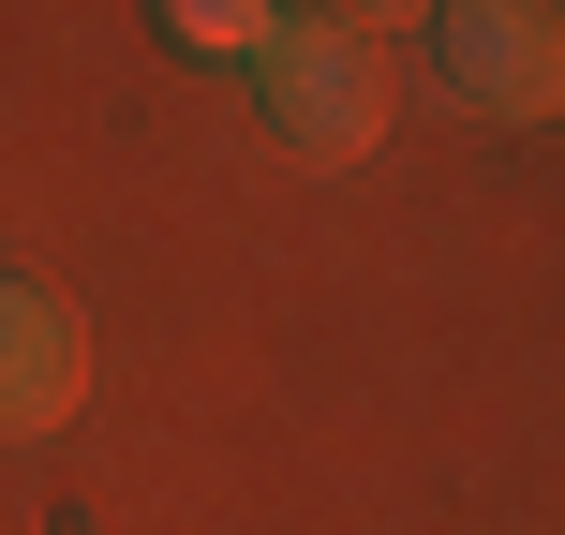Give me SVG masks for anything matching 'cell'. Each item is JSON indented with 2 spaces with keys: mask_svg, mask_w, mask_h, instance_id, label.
Returning a JSON list of instances; mask_svg holds the SVG:
<instances>
[{
  "mask_svg": "<svg viewBox=\"0 0 565 535\" xmlns=\"http://www.w3.org/2000/svg\"><path fill=\"white\" fill-rule=\"evenodd\" d=\"M551 75H565L551 0H447V105H477V119H551Z\"/></svg>",
  "mask_w": 565,
  "mask_h": 535,
  "instance_id": "7a4b0ae2",
  "label": "cell"
},
{
  "mask_svg": "<svg viewBox=\"0 0 565 535\" xmlns=\"http://www.w3.org/2000/svg\"><path fill=\"white\" fill-rule=\"evenodd\" d=\"M268 135L298 149V164H358V149L387 135V60H372L358 30H328V15L268 30Z\"/></svg>",
  "mask_w": 565,
  "mask_h": 535,
  "instance_id": "6da1fadb",
  "label": "cell"
},
{
  "mask_svg": "<svg viewBox=\"0 0 565 535\" xmlns=\"http://www.w3.org/2000/svg\"><path fill=\"white\" fill-rule=\"evenodd\" d=\"M179 45H268V0H164Z\"/></svg>",
  "mask_w": 565,
  "mask_h": 535,
  "instance_id": "277c9868",
  "label": "cell"
},
{
  "mask_svg": "<svg viewBox=\"0 0 565 535\" xmlns=\"http://www.w3.org/2000/svg\"><path fill=\"white\" fill-rule=\"evenodd\" d=\"M312 15H328V30H358V45H372V30H417L431 0H312Z\"/></svg>",
  "mask_w": 565,
  "mask_h": 535,
  "instance_id": "5b68a950",
  "label": "cell"
},
{
  "mask_svg": "<svg viewBox=\"0 0 565 535\" xmlns=\"http://www.w3.org/2000/svg\"><path fill=\"white\" fill-rule=\"evenodd\" d=\"M89 387V342L60 298H30V282H0V431H60Z\"/></svg>",
  "mask_w": 565,
  "mask_h": 535,
  "instance_id": "3957f363",
  "label": "cell"
}]
</instances>
